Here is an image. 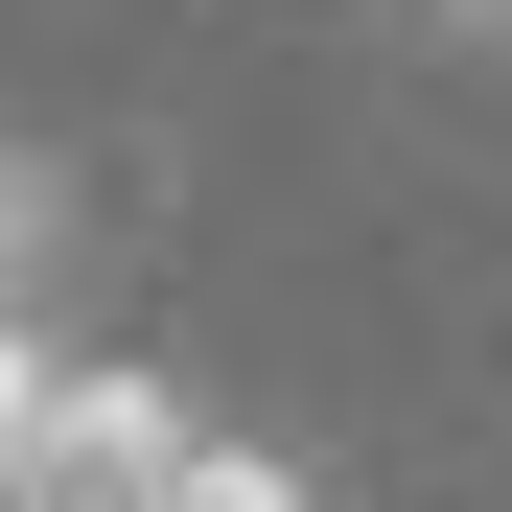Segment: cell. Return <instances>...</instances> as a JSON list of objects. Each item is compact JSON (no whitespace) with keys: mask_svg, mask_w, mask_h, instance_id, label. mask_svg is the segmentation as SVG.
Segmentation results:
<instances>
[{"mask_svg":"<svg viewBox=\"0 0 512 512\" xmlns=\"http://www.w3.org/2000/svg\"><path fill=\"white\" fill-rule=\"evenodd\" d=\"M24 280H47V187L0 163V326H24Z\"/></svg>","mask_w":512,"mask_h":512,"instance_id":"6da1fadb","label":"cell"},{"mask_svg":"<svg viewBox=\"0 0 512 512\" xmlns=\"http://www.w3.org/2000/svg\"><path fill=\"white\" fill-rule=\"evenodd\" d=\"M443 24H489V47H512V0H443Z\"/></svg>","mask_w":512,"mask_h":512,"instance_id":"7a4b0ae2","label":"cell"}]
</instances>
